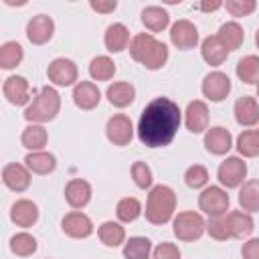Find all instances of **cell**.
I'll return each mask as SVG.
<instances>
[{
	"instance_id": "1",
	"label": "cell",
	"mask_w": 259,
	"mask_h": 259,
	"mask_svg": "<svg viewBox=\"0 0 259 259\" xmlns=\"http://www.w3.org/2000/svg\"><path fill=\"white\" fill-rule=\"evenodd\" d=\"M182 117L184 113L176 101L170 97H156L142 109L136 136L148 148H164L176 138Z\"/></svg>"
},
{
	"instance_id": "2",
	"label": "cell",
	"mask_w": 259,
	"mask_h": 259,
	"mask_svg": "<svg viewBox=\"0 0 259 259\" xmlns=\"http://www.w3.org/2000/svg\"><path fill=\"white\" fill-rule=\"evenodd\" d=\"M132 59L136 63H140L142 67H146L148 71H158L168 63V47L158 40L154 34L150 32H138L132 36V42L127 47Z\"/></svg>"
},
{
	"instance_id": "3",
	"label": "cell",
	"mask_w": 259,
	"mask_h": 259,
	"mask_svg": "<svg viewBox=\"0 0 259 259\" xmlns=\"http://www.w3.org/2000/svg\"><path fill=\"white\" fill-rule=\"evenodd\" d=\"M146 221L152 225L172 223L176 217V192L168 184H156L150 188L146 198Z\"/></svg>"
},
{
	"instance_id": "4",
	"label": "cell",
	"mask_w": 259,
	"mask_h": 259,
	"mask_svg": "<svg viewBox=\"0 0 259 259\" xmlns=\"http://www.w3.org/2000/svg\"><path fill=\"white\" fill-rule=\"evenodd\" d=\"M61 111V95L53 85H45L36 91L32 101L24 107V119L28 123H49Z\"/></svg>"
},
{
	"instance_id": "5",
	"label": "cell",
	"mask_w": 259,
	"mask_h": 259,
	"mask_svg": "<svg viewBox=\"0 0 259 259\" xmlns=\"http://www.w3.org/2000/svg\"><path fill=\"white\" fill-rule=\"evenodd\" d=\"M172 233L182 243H194L206 233V219L196 210L176 212V217L172 219Z\"/></svg>"
},
{
	"instance_id": "6",
	"label": "cell",
	"mask_w": 259,
	"mask_h": 259,
	"mask_svg": "<svg viewBox=\"0 0 259 259\" xmlns=\"http://www.w3.org/2000/svg\"><path fill=\"white\" fill-rule=\"evenodd\" d=\"M229 206H231V198L227 194V188H223L221 184L219 186L210 184V186L202 188L200 194H198V208L208 219L225 217L229 212Z\"/></svg>"
},
{
	"instance_id": "7",
	"label": "cell",
	"mask_w": 259,
	"mask_h": 259,
	"mask_svg": "<svg viewBox=\"0 0 259 259\" xmlns=\"http://www.w3.org/2000/svg\"><path fill=\"white\" fill-rule=\"evenodd\" d=\"M219 184L223 188H241V184L247 178V162L241 156H227L217 170Z\"/></svg>"
},
{
	"instance_id": "8",
	"label": "cell",
	"mask_w": 259,
	"mask_h": 259,
	"mask_svg": "<svg viewBox=\"0 0 259 259\" xmlns=\"http://www.w3.org/2000/svg\"><path fill=\"white\" fill-rule=\"evenodd\" d=\"M47 77L53 87H75L79 83V69L75 61L67 57H57L47 67Z\"/></svg>"
},
{
	"instance_id": "9",
	"label": "cell",
	"mask_w": 259,
	"mask_h": 259,
	"mask_svg": "<svg viewBox=\"0 0 259 259\" xmlns=\"http://www.w3.org/2000/svg\"><path fill=\"white\" fill-rule=\"evenodd\" d=\"M136 136V127L134 121L130 119V115L125 113H113L107 123H105V138L113 144V146H127Z\"/></svg>"
},
{
	"instance_id": "10",
	"label": "cell",
	"mask_w": 259,
	"mask_h": 259,
	"mask_svg": "<svg viewBox=\"0 0 259 259\" xmlns=\"http://www.w3.org/2000/svg\"><path fill=\"white\" fill-rule=\"evenodd\" d=\"M231 89H233L231 79H229V75L223 73V71H210V73H206L204 79H202V85H200L202 95H204L208 101H212V103L225 101V99L229 97Z\"/></svg>"
},
{
	"instance_id": "11",
	"label": "cell",
	"mask_w": 259,
	"mask_h": 259,
	"mask_svg": "<svg viewBox=\"0 0 259 259\" xmlns=\"http://www.w3.org/2000/svg\"><path fill=\"white\" fill-rule=\"evenodd\" d=\"M2 95L10 105H28L32 101L30 85L22 75H10L2 83Z\"/></svg>"
},
{
	"instance_id": "12",
	"label": "cell",
	"mask_w": 259,
	"mask_h": 259,
	"mask_svg": "<svg viewBox=\"0 0 259 259\" xmlns=\"http://www.w3.org/2000/svg\"><path fill=\"white\" fill-rule=\"evenodd\" d=\"M61 229L67 237L71 239H87L93 235V221L83 212V210H71L63 217Z\"/></svg>"
},
{
	"instance_id": "13",
	"label": "cell",
	"mask_w": 259,
	"mask_h": 259,
	"mask_svg": "<svg viewBox=\"0 0 259 259\" xmlns=\"http://www.w3.org/2000/svg\"><path fill=\"white\" fill-rule=\"evenodd\" d=\"M170 42L180 49V51H190L198 45V28L194 26V22L180 18L170 26Z\"/></svg>"
},
{
	"instance_id": "14",
	"label": "cell",
	"mask_w": 259,
	"mask_h": 259,
	"mask_svg": "<svg viewBox=\"0 0 259 259\" xmlns=\"http://www.w3.org/2000/svg\"><path fill=\"white\" fill-rule=\"evenodd\" d=\"M202 144H204V150L212 156H227L231 152V148L235 146L233 144V136L227 127L223 125H212L204 132V138H202Z\"/></svg>"
},
{
	"instance_id": "15",
	"label": "cell",
	"mask_w": 259,
	"mask_h": 259,
	"mask_svg": "<svg viewBox=\"0 0 259 259\" xmlns=\"http://www.w3.org/2000/svg\"><path fill=\"white\" fill-rule=\"evenodd\" d=\"M55 34V20L49 14H34L26 22V38L28 42L40 47L47 45Z\"/></svg>"
},
{
	"instance_id": "16",
	"label": "cell",
	"mask_w": 259,
	"mask_h": 259,
	"mask_svg": "<svg viewBox=\"0 0 259 259\" xmlns=\"http://www.w3.org/2000/svg\"><path fill=\"white\" fill-rule=\"evenodd\" d=\"M208 105L202 99H194L184 109V125L190 134H204L208 130Z\"/></svg>"
},
{
	"instance_id": "17",
	"label": "cell",
	"mask_w": 259,
	"mask_h": 259,
	"mask_svg": "<svg viewBox=\"0 0 259 259\" xmlns=\"http://www.w3.org/2000/svg\"><path fill=\"white\" fill-rule=\"evenodd\" d=\"M30 178H32V172L26 168V164L10 162L2 168V182L12 192H24L30 186Z\"/></svg>"
},
{
	"instance_id": "18",
	"label": "cell",
	"mask_w": 259,
	"mask_h": 259,
	"mask_svg": "<svg viewBox=\"0 0 259 259\" xmlns=\"http://www.w3.org/2000/svg\"><path fill=\"white\" fill-rule=\"evenodd\" d=\"M93 196V188L83 178H73L65 186V200L73 210H83Z\"/></svg>"
},
{
	"instance_id": "19",
	"label": "cell",
	"mask_w": 259,
	"mask_h": 259,
	"mask_svg": "<svg viewBox=\"0 0 259 259\" xmlns=\"http://www.w3.org/2000/svg\"><path fill=\"white\" fill-rule=\"evenodd\" d=\"M73 103L83 109V111H91L99 105L101 101V91L97 87V83L93 81H79L75 87H73Z\"/></svg>"
},
{
	"instance_id": "20",
	"label": "cell",
	"mask_w": 259,
	"mask_h": 259,
	"mask_svg": "<svg viewBox=\"0 0 259 259\" xmlns=\"http://www.w3.org/2000/svg\"><path fill=\"white\" fill-rule=\"evenodd\" d=\"M233 113H235V121L241 127H255L259 123V103L251 95L239 97L233 105Z\"/></svg>"
},
{
	"instance_id": "21",
	"label": "cell",
	"mask_w": 259,
	"mask_h": 259,
	"mask_svg": "<svg viewBox=\"0 0 259 259\" xmlns=\"http://www.w3.org/2000/svg\"><path fill=\"white\" fill-rule=\"evenodd\" d=\"M38 206L36 202H32L30 198H18L12 206H10V221L16 227L28 229L38 221Z\"/></svg>"
},
{
	"instance_id": "22",
	"label": "cell",
	"mask_w": 259,
	"mask_h": 259,
	"mask_svg": "<svg viewBox=\"0 0 259 259\" xmlns=\"http://www.w3.org/2000/svg\"><path fill=\"white\" fill-rule=\"evenodd\" d=\"M200 57L204 59L206 65H210V67H221V65L227 61L229 51H227V47L221 42V38H219L217 34H208V36H204L202 42H200Z\"/></svg>"
},
{
	"instance_id": "23",
	"label": "cell",
	"mask_w": 259,
	"mask_h": 259,
	"mask_svg": "<svg viewBox=\"0 0 259 259\" xmlns=\"http://www.w3.org/2000/svg\"><path fill=\"white\" fill-rule=\"evenodd\" d=\"M227 223H229V231L233 239H249L255 231V221L251 217V212L245 210H229L227 212Z\"/></svg>"
},
{
	"instance_id": "24",
	"label": "cell",
	"mask_w": 259,
	"mask_h": 259,
	"mask_svg": "<svg viewBox=\"0 0 259 259\" xmlns=\"http://www.w3.org/2000/svg\"><path fill=\"white\" fill-rule=\"evenodd\" d=\"M132 38H130V28L123 22H113L105 28L103 34V45L109 53H121L130 47Z\"/></svg>"
},
{
	"instance_id": "25",
	"label": "cell",
	"mask_w": 259,
	"mask_h": 259,
	"mask_svg": "<svg viewBox=\"0 0 259 259\" xmlns=\"http://www.w3.org/2000/svg\"><path fill=\"white\" fill-rule=\"evenodd\" d=\"M105 97H107V101L113 107L123 109V107H127V105L134 103V99H136V87L132 83H127V81H113V83L107 85Z\"/></svg>"
},
{
	"instance_id": "26",
	"label": "cell",
	"mask_w": 259,
	"mask_h": 259,
	"mask_svg": "<svg viewBox=\"0 0 259 259\" xmlns=\"http://www.w3.org/2000/svg\"><path fill=\"white\" fill-rule=\"evenodd\" d=\"M142 24L146 26V30L150 34L154 32H162L170 26V14L166 8L158 6V4H152V6H146L142 10Z\"/></svg>"
},
{
	"instance_id": "27",
	"label": "cell",
	"mask_w": 259,
	"mask_h": 259,
	"mask_svg": "<svg viewBox=\"0 0 259 259\" xmlns=\"http://www.w3.org/2000/svg\"><path fill=\"white\" fill-rule=\"evenodd\" d=\"M24 164L26 168L32 172V174H38V176H47L51 172H55L57 168V158L47 152V150H40V152H28L24 156Z\"/></svg>"
},
{
	"instance_id": "28",
	"label": "cell",
	"mask_w": 259,
	"mask_h": 259,
	"mask_svg": "<svg viewBox=\"0 0 259 259\" xmlns=\"http://www.w3.org/2000/svg\"><path fill=\"white\" fill-rule=\"evenodd\" d=\"M20 144L28 152H40L49 144V132L40 123H28L20 134Z\"/></svg>"
},
{
	"instance_id": "29",
	"label": "cell",
	"mask_w": 259,
	"mask_h": 259,
	"mask_svg": "<svg viewBox=\"0 0 259 259\" xmlns=\"http://www.w3.org/2000/svg\"><path fill=\"white\" fill-rule=\"evenodd\" d=\"M97 237L105 247H123L125 239V229L123 223L119 221H105L97 229Z\"/></svg>"
},
{
	"instance_id": "30",
	"label": "cell",
	"mask_w": 259,
	"mask_h": 259,
	"mask_svg": "<svg viewBox=\"0 0 259 259\" xmlns=\"http://www.w3.org/2000/svg\"><path fill=\"white\" fill-rule=\"evenodd\" d=\"M217 36L221 38V42H223V45L227 47V51L231 53V51L241 49V45H243V40H245V30H243V26H241L237 20H229V22H223V24L219 26Z\"/></svg>"
},
{
	"instance_id": "31",
	"label": "cell",
	"mask_w": 259,
	"mask_h": 259,
	"mask_svg": "<svg viewBox=\"0 0 259 259\" xmlns=\"http://www.w3.org/2000/svg\"><path fill=\"white\" fill-rule=\"evenodd\" d=\"M239 206L241 210L245 212H257L259 210V180L253 178V180H245L239 188Z\"/></svg>"
},
{
	"instance_id": "32",
	"label": "cell",
	"mask_w": 259,
	"mask_h": 259,
	"mask_svg": "<svg viewBox=\"0 0 259 259\" xmlns=\"http://www.w3.org/2000/svg\"><path fill=\"white\" fill-rule=\"evenodd\" d=\"M24 59V49L16 40H6L0 45V69L10 71L16 69Z\"/></svg>"
},
{
	"instance_id": "33",
	"label": "cell",
	"mask_w": 259,
	"mask_h": 259,
	"mask_svg": "<svg viewBox=\"0 0 259 259\" xmlns=\"http://www.w3.org/2000/svg\"><path fill=\"white\" fill-rule=\"evenodd\" d=\"M10 251L16 255V257H30L36 253L38 249V241L34 235H30L28 231H20V233H14L10 237Z\"/></svg>"
},
{
	"instance_id": "34",
	"label": "cell",
	"mask_w": 259,
	"mask_h": 259,
	"mask_svg": "<svg viewBox=\"0 0 259 259\" xmlns=\"http://www.w3.org/2000/svg\"><path fill=\"white\" fill-rule=\"evenodd\" d=\"M154 245L148 237H130L123 243V257L125 259H152Z\"/></svg>"
},
{
	"instance_id": "35",
	"label": "cell",
	"mask_w": 259,
	"mask_h": 259,
	"mask_svg": "<svg viewBox=\"0 0 259 259\" xmlns=\"http://www.w3.org/2000/svg\"><path fill=\"white\" fill-rule=\"evenodd\" d=\"M142 212H144V206L136 196H123L115 204V217L119 223H134L140 219Z\"/></svg>"
},
{
	"instance_id": "36",
	"label": "cell",
	"mask_w": 259,
	"mask_h": 259,
	"mask_svg": "<svg viewBox=\"0 0 259 259\" xmlns=\"http://www.w3.org/2000/svg\"><path fill=\"white\" fill-rule=\"evenodd\" d=\"M115 71H117L115 63L107 55H97L89 63V75L93 81H109V79H113Z\"/></svg>"
},
{
	"instance_id": "37",
	"label": "cell",
	"mask_w": 259,
	"mask_h": 259,
	"mask_svg": "<svg viewBox=\"0 0 259 259\" xmlns=\"http://www.w3.org/2000/svg\"><path fill=\"white\" fill-rule=\"evenodd\" d=\"M235 148L241 158H257L259 156V134L257 130H243L237 140Z\"/></svg>"
},
{
	"instance_id": "38",
	"label": "cell",
	"mask_w": 259,
	"mask_h": 259,
	"mask_svg": "<svg viewBox=\"0 0 259 259\" xmlns=\"http://www.w3.org/2000/svg\"><path fill=\"white\" fill-rule=\"evenodd\" d=\"M237 77L245 85H257L259 83V57L257 55H247L239 59L237 63Z\"/></svg>"
},
{
	"instance_id": "39",
	"label": "cell",
	"mask_w": 259,
	"mask_h": 259,
	"mask_svg": "<svg viewBox=\"0 0 259 259\" xmlns=\"http://www.w3.org/2000/svg\"><path fill=\"white\" fill-rule=\"evenodd\" d=\"M184 184L192 190H202L208 186V170L202 164H192L184 170Z\"/></svg>"
},
{
	"instance_id": "40",
	"label": "cell",
	"mask_w": 259,
	"mask_h": 259,
	"mask_svg": "<svg viewBox=\"0 0 259 259\" xmlns=\"http://www.w3.org/2000/svg\"><path fill=\"white\" fill-rule=\"evenodd\" d=\"M130 172H132V180H134V184H136L138 188H142V190L152 188V184H154V174H152V168H150L146 162H142V160L134 162Z\"/></svg>"
},
{
	"instance_id": "41",
	"label": "cell",
	"mask_w": 259,
	"mask_h": 259,
	"mask_svg": "<svg viewBox=\"0 0 259 259\" xmlns=\"http://www.w3.org/2000/svg\"><path fill=\"white\" fill-rule=\"evenodd\" d=\"M206 233H208V237L214 239V241H229V239H233V237H231V231H229L227 214H225V217L206 219Z\"/></svg>"
},
{
	"instance_id": "42",
	"label": "cell",
	"mask_w": 259,
	"mask_h": 259,
	"mask_svg": "<svg viewBox=\"0 0 259 259\" xmlns=\"http://www.w3.org/2000/svg\"><path fill=\"white\" fill-rule=\"evenodd\" d=\"M223 8L235 16V18H243V16H249L257 10V2L255 0H227L223 4Z\"/></svg>"
},
{
	"instance_id": "43",
	"label": "cell",
	"mask_w": 259,
	"mask_h": 259,
	"mask_svg": "<svg viewBox=\"0 0 259 259\" xmlns=\"http://www.w3.org/2000/svg\"><path fill=\"white\" fill-rule=\"evenodd\" d=\"M152 259H182V253H180V249H178L176 243L164 241V243H160V245L154 247Z\"/></svg>"
},
{
	"instance_id": "44",
	"label": "cell",
	"mask_w": 259,
	"mask_h": 259,
	"mask_svg": "<svg viewBox=\"0 0 259 259\" xmlns=\"http://www.w3.org/2000/svg\"><path fill=\"white\" fill-rule=\"evenodd\" d=\"M243 259H259V237H249L241 247Z\"/></svg>"
},
{
	"instance_id": "45",
	"label": "cell",
	"mask_w": 259,
	"mask_h": 259,
	"mask_svg": "<svg viewBox=\"0 0 259 259\" xmlns=\"http://www.w3.org/2000/svg\"><path fill=\"white\" fill-rule=\"evenodd\" d=\"M89 8L95 10L97 14H111L117 8V2L115 0H91Z\"/></svg>"
},
{
	"instance_id": "46",
	"label": "cell",
	"mask_w": 259,
	"mask_h": 259,
	"mask_svg": "<svg viewBox=\"0 0 259 259\" xmlns=\"http://www.w3.org/2000/svg\"><path fill=\"white\" fill-rule=\"evenodd\" d=\"M223 4L225 2H219V0H214V2H200V4H196V8L202 10V12H214V10L223 8Z\"/></svg>"
},
{
	"instance_id": "47",
	"label": "cell",
	"mask_w": 259,
	"mask_h": 259,
	"mask_svg": "<svg viewBox=\"0 0 259 259\" xmlns=\"http://www.w3.org/2000/svg\"><path fill=\"white\" fill-rule=\"evenodd\" d=\"M255 45H257V49H259V28H257V32H255Z\"/></svg>"
},
{
	"instance_id": "48",
	"label": "cell",
	"mask_w": 259,
	"mask_h": 259,
	"mask_svg": "<svg viewBox=\"0 0 259 259\" xmlns=\"http://www.w3.org/2000/svg\"><path fill=\"white\" fill-rule=\"evenodd\" d=\"M257 97H259V83H257Z\"/></svg>"
},
{
	"instance_id": "49",
	"label": "cell",
	"mask_w": 259,
	"mask_h": 259,
	"mask_svg": "<svg viewBox=\"0 0 259 259\" xmlns=\"http://www.w3.org/2000/svg\"><path fill=\"white\" fill-rule=\"evenodd\" d=\"M257 134H259V127H257Z\"/></svg>"
}]
</instances>
